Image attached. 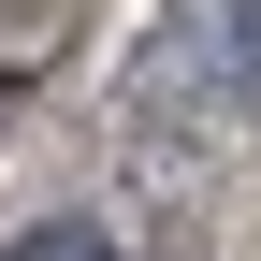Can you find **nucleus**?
<instances>
[{"mask_svg":"<svg viewBox=\"0 0 261 261\" xmlns=\"http://www.w3.org/2000/svg\"><path fill=\"white\" fill-rule=\"evenodd\" d=\"M218 73H232V102H261V0H218Z\"/></svg>","mask_w":261,"mask_h":261,"instance_id":"nucleus-1","label":"nucleus"},{"mask_svg":"<svg viewBox=\"0 0 261 261\" xmlns=\"http://www.w3.org/2000/svg\"><path fill=\"white\" fill-rule=\"evenodd\" d=\"M0 261H116V232H87V218H29Z\"/></svg>","mask_w":261,"mask_h":261,"instance_id":"nucleus-2","label":"nucleus"}]
</instances>
